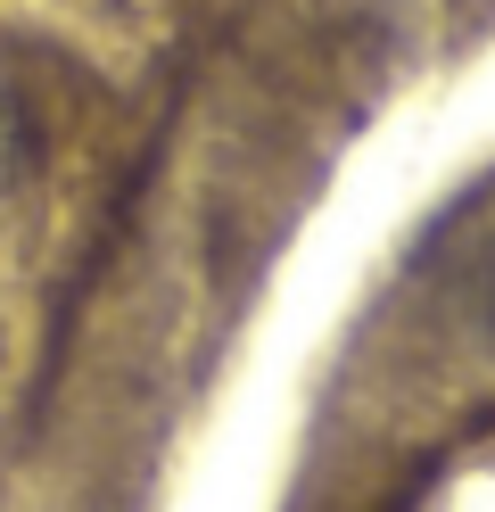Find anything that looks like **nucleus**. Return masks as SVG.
Here are the masks:
<instances>
[{
  "label": "nucleus",
  "mask_w": 495,
  "mask_h": 512,
  "mask_svg": "<svg viewBox=\"0 0 495 512\" xmlns=\"http://www.w3.org/2000/svg\"><path fill=\"white\" fill-rule=\"evenodd\" d=\"M25 157H33V124H25V91H17V75L0 67V199L17 190V174H25Z\"/></svg>",
  "instance_id": "obj_1"
}]
</instances>
